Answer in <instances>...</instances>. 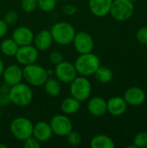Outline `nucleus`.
<instances>
[{"label": "nucleus", "instance_id": "ddd939ff", "mask_svg": "<svg viewBox=\"0 0 147 148\" xmlns=\"http://www.w3.org/2000/svg\"><path fill=\"white\" fill-rule=\"evenodd\" d=\"M33 31L26 26H19L15 29L12 32L11 38L18 44V46L29 45L33 42L34 40Z\"/></svg>", "mask_w": 147, "mask_h": 148}, {"label": "nucleus", "instance_id": "9b49d317", "mask_svg": "<svg viewBox=\"0 0 147 148\" xmlns=\"http://www.w3.org/2000/svg\"><path fill=\"white\" fill-rule=\"evenodd\" d=\"M38 50L34 45H24L19 46L15 57L17 62L23 66L35 63L38 59Z\"/></svg>", "mask_w": 147, "mask_h": 148}, {"label": "nucleus", "instance_id": "cd10ccee", "mask_svg": "<svg viewBox=\"0 0 147 148\" xmlns=\"http://www.w3.org/2000/svg\"><path fill=\"white\" fill-rule=\"evenodd\" d=\"M22 10L26 13H31L37 8V0H22Z\"/></svg>", "mask_w": 147, "mask_h": 148}, {"label": "nucleus", "instance_id": "4be33fe9", "mask_svg": "<svg viewBox=\"0 0 147 148\" xmlns=\"http://www.w3.org/2000/svg\"><path fill=\"white\" fill-rule=\"evenodd\" d=\"M42 86L44 87L45 93L51 97L58 96L61 93V83L56 78L49 77Z\"/></svg>", "mask_w": 147, "mask_h": 148}, {"label": "nucleus", "instance_id": "a211bd4d", "mask_svg": "<svg viewBox=\"0 0 147 148\" xmlns=\"http://www.w3.org/2000/svg\"><path fill=\"white\" fill-rule=\"evenodd\" d=\"M53 38L51 33L49 29L40 30L35 36L33 40L34 46L38 51H45L49 49L53 42Z\"/></svg>", "mask_w": 147, "mask_h": 148}, {"label": "nucleus", "instance_id": "2f4dec72", "mask_svg": "<svg viewBox=\"0 0 147 148\" xmlns=\"http://www.w3.org/2000/svg\"><path fill=\"white\" fill-rule=\"evenodd\" d=\"M137 40L141 43L147 45V27H142L140 28L136 34Z\"/></svg>", "mask_w": 147, "mask_h": 148}, {"label": "nucleus", "instance_id": "b1692460", "mask_svg": "<svg viewBox=\"0 0 147 148\" xmlns=\"http://www.w3.org/2000/svg\"><path fill=\"white\" fill-rule=\"evenodd\" d=\"M94 75L99 82L103 83V84L110 82L113 77L112 69L105 66H100Z\"/></svg>", "mask_w": 147, "mask_h": 148}, {"label": "nucleus", "instance_id": "7ed1b4c3", "mask_svg": "<svg viewBox=\"0 0 147 148\" xmlns=\"http://www.w3.org/2000/svg\"><path fill=\"white\" fill-rule=\"evenodd\" d=\"M23 67V79L27 82L29 85L34 87H41L49 77L48 69L38 64H36V62Z\"/></svg>", "mask_w": 147, "mask_h": 148}, {"label": "nucleus", "instance_id": "a19ab883", "mask_svg": "<svg viewBox=\"0 0 147 148\" xmlns=\"http://www.w3.org/2000/svg\"><path fill=\"white\" fill-rule=\"evenodd\" d=\"M61 1H64V2H67V1H68V0H61Z\"/></svg>", "mask_w": 147, "mask_h": 148}, {"label": "nucleus", "instance_id": "c756f323", "mask_svg": "<svg viewBox=\"0 0 147 148\" xmlns=\"http://www.w3.org/2000/svg\"><path fill=\"white\" fill-rule=\"evenodd\" d=\"M49 59L52 64L57 65L58 63H60L61 62L63 61V55L58 50H54L49 54Z\"/></svg>", "mask_w": 147, "mask_h": 148}, {"label": "nucleus", "instance_id": "c85d7f7f", "mask_svg": "<svg viewBox=\"0 0 147 148\" xmlns=\"http://www.w3.org/2000/svg\"><path fill=\"white\" fill-rule=\"evenodd\" d=\"M23 147L25 148H39L41 142L32 135L23 140Z\"/></svg>", "mask_w": 147, "mask_h": 148}, {"label": "nucleus", "instance_id": "5701e85b", "mask_svg": "<svg viewBox=\"0 0 147 148\" xmlns=\"http://www.w3.org/2000/svg\"><path fill=\"white\" fill-rule=\"evenodd\" d=\"M19 46L12 38H6L1 42V51L6 56H15Z\"/></svg>", "mask_w": 147, "mask_h": 148}, {"label": "nucleus", "instance_id": "58836bf2", "mask_svg": "<svg viewBox=\"0 0 147 148\" xmlns=\"http://www.w3.org/2000/svg\"><path fill=\"white\" fill-rule=\"evenodd\" d=\"M1 115H2V111H1V107H0V118H1Z\"/></svg>", "mask_w": 147, "mask_h": 148}, {"label": "nucleus", "instance_id": "1a4fd4ad", "mask_svg": "<svg viewBox=\"0 0 147 148\" xmlns=\"http://www.w3.org/2000/svg\"><path fill=\"white\" fill-rule=\"evenodd\" d=\"M54 74L56 79L63 83H70L78 75L75 64L68 61H62L55 65Z\"/></svg>", "mask_w": 147, "mask_h": 148}, {"label": "nucleus", "instance_id": "6ab92c4d", "mask_svg": "<svg viewBox=\"0 0 147 148\" xmlns=\"http://www.w3.org/2000/svg\"><path fill=\"white\" fill-rule=\"evenodd\" d=\"M107 112L113 116H120L126 111L127 103L124 98L120 96H113L107 101Z\"/></svg>", "mask_w": 147, "mask_h": 148}, {"label": "nucleus", "instance_id": "412c9836", "mask_svg": "<svg viewBox=\"0 0 147 148\" xmlns=\"http://www.w3.org/2000/svg\"><path fill=\"white\" fill-rule=\"evenodd\" d=\"M90 146L92 148H114L115 144L113 140L107 135L97 134L91 140Z\"/></svg>", "mask_w": 147, "mask_h": 148}, {"label": "nucleus", "instance_id": "e433bc0d", "mask_svg": "<svg viewBox=\"0 0 147 148\" xmlns=\"http://www.w3.org/2000/svg\"><path fill=\"white\" fill-rule=\"evenodd\" d=\"M4 63H3V60L0 58V77L2 76V75H3V70H4Z\"/></svg>", "mask_w": 147, "mask_h": 148}, {"label": "nucleus", "instance_id": "f03ea898", "mask_svg": "<svg viewBox=\"0 0 147 148\" xmlns=\"http://www.w3.org/2000/svg\"><path fill=\"white\" fill-rule=\"evenodd\" d=\"M49 31L53 41L62 46L70 44L76 33L75 27L68 22H58L55 23Z\"/></svg>", "mask_w": 147, "mask_h": 148}, {"label": "nucleus", "instance_id": "6e6552de", "mask_svg": "<svg viewBox=\"0 0 147 148\" xmlns=\"http://www.w3.org/2000/svg\"><path fill=\"white\" fill-rule=\"evenodd\" d=\"M53 134L59 137H66L73 130V123L66 114H56L50 120Z\"/></svg>", "mask_w": 147, "mask_h": 148}, {"label": "nucleus", "instance_id": "f257e3e1", "mask_svg": "<svg viewBox=\"0 0 147 148\" xmlns=\"http://www.w3.org/2000/svg\"><path fill=\"white\" fill-rule=\"evenodd\" d=\"M74 64L80 75L88 77L94 75L98 68L101 66V61L98 56L93 52H89L80 54Z\"/></svg>", "mask_w": 147, "mask_h": 148}, {"label": "nucleus", "instance_id": "a878e982", "mask_svg": "<svg viewBox=\"0 0 147 148\" xmlns=\"http://www.w3.org/2000/svg\"><path fill=\"white\" fill-rule=\"evenodd\" d=\"M67 141L69 145L73 147H77L82 142V136L80 133L75 132V131H71L67 136Z\"/></svg>", "mask_w": 147, "mask_h": 148}, {"label": "nucleus", "instance_id": "39448f33", "mask_svg": "<svg viewBox=\"0 0 147 148\" xmlns=\"http://www.w3.org/2000/svg\"><path fill=\"white\" fill-rule=\"evenodd\" d=\"M69 92L71 96L82 102L90 98L92 92L91 82L86 76H76L70 83Z\"/></svg>", "mask_w": 147, "mask_h": 148}, {"label": "nucleus", "instance_id": "20e7f679", "mask_svg": "<svg viewBox=\"0 0 147 148\" xmlns=\"http://www.w3.org/2000/svg\"><path fill=\"white\" fill-rule=\"evenodd\" d=\"M9 96L11 103L17 107H26L33 100V91L31 88L23 82H19L10 87Z\"/></svg>", "mask_w": 147, "mask_h": 148}, {"label": "nucleus", "instance_id": "9d476101", "mask_svg": "<svg viewBox=\"0 0 147 148\" xmlns=\"http://www.w3.org/2000/svg\"><path fill=\"white\" fill-rule=\"evenodd\" d=\"M72 42L75 50L79 54L92 52L94 48V42L92 36L86 31H79L75 33Z\"/></svg>", "mask_w": 147, "mask_h": 148}, {"label": "nucleus", "instance_id": "393cba45", "mask_svg": "<svg viewBox=\"0 0 147 148\" xmlns=\"http://www.w3.org/2000/svg\"><path fill=\"white\" fill-rule=\"evenodd\" d=\"M55 6L56 0H37V7L44 12L54 10Z\"/></svg>", "mask_w": 147, "mask_h": 148}, {"label": "nucleus", "instance_id": "f3484780", "mask_svg": "<svg viewBox=\"0 0 147 148\" xmlns=\"http://www.w3.org/2000/svg\"><path fill=\"white\" fill-rule=\"evenodd\" d=\"M88 110L90 114L95 117H101L105 115L107 112V101L99 96L88 99Z\"/></svg>", "mask_w": 147, "mask_h": 148}, {"label": "nucleus", "instance_id": "423d86ee", "mask_svg": "<svg viewBox=\"0 0 147 148\" xmlns=\"http://www.w3.org/2000/svg\"><path fill=\"white\" fill-rule=\"evenodd\" d=\"M32 121L26 117H16L12 120L10 125V131L12 136L21 141L32 136L33 134Z\"/></svg>", "mask_w": 147, "mask_h": 148}, {"label": "nucleus", "instance_id": "f8f14e48", "mask_svg": "<svg viewBox=\"0 0 147 148\" xmlns=\"http://www.w3.org/2000/svg\"><path fill=\"white\" fill-rule=\"evenodd\" d=\"M2 76L5 83H7L10 87L14 86L21 82L23 79V69L18 65L10 64L7 68H4Z\"/></svg>", "mask_w": 147, "mask_h": 148}, {"label": "nucleus", "instance_id": "4c0bfd02", "mask_svg": "<svg viewBox=\"0 0 147 148\" xmlns=\"http://www.w3.org/2000/svg\"><path fill=\"white\" fill-rule=\"evenodd\" d=\"M0 148H7V146L4 144H0Z\"/></svg>", "mask_w": 147, "mask_h": 148}, {"label": "nucleus", "instance_id": "4468645a", "mask_svg": "<svg viewBox=\"0 0 147 148\" xmlns=\"http://www.w3.org/2000/svg\"><path fill=\"white\" fill-rule=\"evenodd\" d=\"M113 0H89L88 8L93 15L103 17L109 14Z\"/></svg>", "mask_w": 147, "mask_h": 148}, {"label": "nucleus", "instance_id": "f704fd0d", "mask_svg": "<svg viewBox=\"0 0 147 148\" xmlns=\"http://www.w3.org/2000/svg\"><path fill=\"white\" fill-rule=\"evenodd\" d=\"M8 24L4 22L3 19H0V38L3 37L8 32Z\"/></svg>", "mask_w": 147, "mask_h": 148}, {"label": "nucleus", "instance_id": "ea45409f", "mask_svg": "<svg viewBox=\"0 0 147 148\" xmlns=\"http://www.w3.org/2000/svg\"><path fill=\"white\" fill-rule=\"evenodd\" d=\"M130 1H131V2H133H133H136V1H138V0H130Z\"/></svg>", "mask_w": 147, "mask_h": 148}, {"label": "nucleus", "instance_id": "2eb2a0df", "mask_svg": "<svg viewBox=\"0 0 147 148\" xmlns=\"http://www.w3.org/2000/svg\"><path fill=\"white\" fill-rule=\"evenodd\" d=\"M124 100L131 106H139L146 100V93L139 87H132L125 92Z\"/></svg>", "mask_w": 147, "mask_h": 148}, {"label": "nucleus", "instance_id": "72a5a7b5", "mask_svg": "<svg viewBox=\"0 0 147 148\" xmlns=\"http://www.w3.org/2000/svg\"><path fill=\"white\" fill-rule=\"evenodd\" d=\"M11 103L9 95L0 94V107H6Z\"/></svg>", "mask_w": 147, "mask_h": 148}, {"label": "nucleus", "instance_id": "c9c22d12", "mask_svg": "<svg viewBox=\"0 0 147 148\" xmlns=\"http://www.w3.org/2000/svg\"><path fill=\"white\" fill-rule=\"evenodd\" d=\"M10 90V86L8 85L5 82L3 85L0 86V94H7V95H9Z\"/></svg>", "mask_w": 147, "mask_h": 148}, {"label": "nucleus", "instance_id": "7c9ffc66", "mask_svg": "<svg viewBox=\"0 0 147 148\" xmlns=\"http://www.w3.org/2000/svg\"><path fill=\"white\" fill-rule=\"evenodd\" d=\"M3 20H4V22H5L8 25L14 24V23H16V21L18 20V14H17L16 11H13V10L8 11V12L4 15Z\"/></svg>", "mask_w": 147, "mask_h": 148}, {"label": "nucleus", "instance_id": "473e14b6", "mask_svg": "<svg viewBox=\"0 0 147 148\" xmlns=\"http://www.w3.org/2000/svg\"><path fill=\"white\" fill-rule=\"evenodd\" d=\"M62 10L68 16H73V15H75L78 11V8L76 6L73 5V4H69V3L64 4L62 6Z\"/></svg>", "mask_w": 147, "mask_h": 148}, {"label": "nucleus", "instance_id": "aec40b11", "mask_svg": "<svg viewBox=\"0 0 147 148\" xmlns=\"http://www.w3.org/2000/svg\"><path fill=\"white\" fill-rule=\"evenodd\" d=\"M81 108V101L69 96L65 98L61 103V110L66 115H71L77 113Z\"/></svg>", "mask_w": 147, "mask_h": 148}, {"label": "nucleus", "instance_id": "0eeeda50", "mask_svg": "<svg viewBox=\"0 0 147 148\" xmlns=\"http://www.w3.org/2000/svg\"><path fill=\"white\" fill-rule=\"evenodd\" d=\"M133 10V3L130 0H113L109 13L113 19L123 22L131 18Z\"/></svg>", "mask_w": 147, "mask_h": 148}, {"label": "nucleus", "instance_id": "bb28decb", "mask_svg": "<svg viewBox=\"0 0 147 148\" xmlns=\"http://www.w3.org/2000/svg\"><path fill=\"white\" fill-rule=\"evenodd\" d=\"M133 145L136 147H147V132L139 133L133 139Z\"/></svg>", "mask_w": 147, "mask_h": 148}, {"label": "nucleus", "instance_id": "dca6fc26", "mask_svg": "<svg viewBox=\"0 0 147 148\" xmlns=\"http://www.w3.org/2000/svg\"><path fill=\"white\" fill-rule=\"evenodd\" d=\"M32 135L37 139L41 143L46 142L51 139L53 136V132L49 123L46 121H38L33 126V134Z\"/></svg>", "mask_w": 147, "mask_h": 148}]
</instances>
